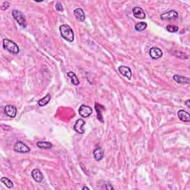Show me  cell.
Here are the masks:
<instances>
[{"label": "cell", "instance_id": "19", "mask_svg": "<svg viewBox=\"0 0 190 190\" xmlns=\"http://www.w3.org/2000/svg\"><path fill=\"white\" fill-rule=\"evenodd\" d=\"M50 99H51V96H50V95H47L45 97H43V98L39 100L38 102L39 106L42 107L46 106V105L49 103Z\"/></svg>", "mask_w": 190, "mask_h": 190}, {"label": "cell", "instance_id": "8", "mask_svg": "<svg viewBox=\"0 0 190 190\" xmlns=\"http://www.w3.org/2000/svg\"><path fill=\"white\" fill-rule=\"evenodd\" d=\"M149 55L154 60H158V59L160 58V57L163 56V52H162V51L159 48L153 47L149 51Z\"/></svg>", "mask_w": 190, "mask_h": 190}, {"label": "cell", "instance_id": "14", "mask_svg": "<svg viewBox=\"0 0 190 190\" xmlns=\"http://www.w3.org/2000/svg\"><path fill=\"white\" fill-rule=\"evenodd\" d=\"M178 116L179 119L183 122H189L190 121V115L187 112L184 110H179L178 112Z\"/></svg>", "mask_w": 190, "mask_h": 190}, {"label": "cell", "instance_id": "21", "mask_svg": "<svg viewBox=\"0 0 190 190\" xmlns=\"http://www.w3.org/2000/svg\"><path fill=\"white\" fill-rule=\"evenodd\" d=\"M147 27V24L146 23H138L134 25V28H135L136 31H144Z\"/></svg>", "mask_w": 190, "mask_h": 190}, {"label": "cell", "instance_id": "5", "mask_svg": "<svg viewBox=\"0 0 190 190\" xmlns=\"http://www.w3.org/2000/svg\"><path fill=\"white\" fill-rule=\"evenodd\" d=\"M79 114L82 117L86 118L89 117L92 113V108L91 107L86 106V105H82L79 108Z\"/></svg>", "mask_w": 190, "mask_h": 190}, {"label": "cell", "instance_id": "20", "mask_svg": "<svg viewBox=\"0 0 190 190\" xmlns=\"http://www.w3.org/2000/svg\"><path fill=\"white\" fill-rule=\"evenodd\" d=\"M1 182L3 184H5V185L6 186V187L9 188V189H11V188L14 187L13 182L8 178H2L1 179Z\"/></svg>", "mask_w": 190, "mask_h": 190}, {"label": "cell", "instance_id": "10", "mask_svg": "<svg viewBox=\"0 0 190 190\" xmlns=\"http://www.w3.org/2000/svg\"><path fill=\"white\" fill-rule=\"evenodd\" d=\"M118 70H119L120 73L123 76L127 77L128 80H131V78H132V73L129 68L127 67V66L121 65V66H120Z\"/></svg>", "mask_w": 190, "mask_h": 190}, {"label": "cell", "instance_id": "2", "mask_svg": "<svg viewBox=\"0 0 190 190\" xmlns=\"http://www.w3.org/2000/svg\"><path fill=\"white\" fill-rule=\"evenodd\" d=\"M3 47L5 50L8 51L9 52L14 53V54L19 53V46L16 45L15 42L8 40V39H5L3 40Z\"/></svg>", "mask_w": 190, "mask_h": 190}, {"label": "cell", "instance_id": "13", "mask_svg": "<svg viewBox=\"0 0 190 190\" xmlns=\"http://www.w3.org/2000/svg\"><path fill=\"white\" fill-rule=\"evenodd\" d=\"M74 14L76 19L80 22H84L86 19V16H85L84 11L81 8H76L74 11Z\"/></svg>", "mask_w": 190, "mask_h": 190}, {"label": "cell", "instance_id": "17", "mask_svg": "<svg viewBox=\"0 0 190 190\" xmlns=\"http://www.w3.org/2000/svg\"><path fill=\"white\" fill-rule=\"evenodd\" d=\"M36 146L39 148L42 149H50L52 148L53 145L52 143H50V142L47 141H40L36 143Z\"/></svg>", "mask_w": 190, "mask_h": 190}, {"label": "cell", "instance_id": "18", "mask_svg": "<svg viewBox=\"0 0 190 190\" xmlns=\"http://www.w3.org/2000/svg\"><path fill=\"white\" fill-rule=\"evenodd\" d=\"M68 76H69V77H70L71 82H72L74 86H78V85L80 84V80H79L78 78H77V75L74 72H72V71H69V72H68Z\"/></svg>", "mask_w": 190, "mask_h": 190}, {"label": "cell", "instance_id": "15", "mask_svg": "<svg viewBox=\"0 0 190 190\" xmlns=\"http://www.w3.org/2000/svg\"><path fill=\"white\" fill-rule=\"evenodd\" d=\"M173 79H174L175 82H178L180 84H189V78H188V77L175 74L173 76Z\"/></svg>", "mask_w": 190, "mask_h": 190}, {"label": "cell", "instance_id": "23", "mask_svg": "<svg viewBox=\"0 0 190 190\" xmlns=\"http://www.w3.org/2000/svg\"><path fill=\"white\" fill-rule=\"evenodd\" d=\"M55 7H56L57 11H60V12L63 11V7H62V4H61V2H57L56 4V6Z\"/></svg>", "mask_w": 190, "mask_h": 190}, {"label": "cell", "instance_id": "4", "mask_svg": "<svg viewBox=\"0 0 190 190\" xmlns=\"http://www.w3.org/2000/svg\"><path fill=\"white\" fill-rule=\"evenodd\" d=\"M14 151L19 153H27L30 152V148L22 141L16 142L14 147Z\"/></svg>", "mask_w": 190, "mask_h": 190}, {"label": "cell", "instance_id": "26", "mask_svg": "<svg viewBox=\"0 0 190 190\" xmlns=\"http://www.w3.org/2000/svg\"><path fill=\"white\" fill-rule=\"evenodd\" d=\"M82 189H88V190H89V188H88V187H86V186H85V187H83V188H82Z\"/></svg>", "mask_w": 190, "mask_h": 190}, {"label": "cell", "instance_id": "22", "mask_svg": "<svg viewBox=\"0 0 190 190\" xmlns=\"http://www.w3.org/2000/svg\"><path fill=\"white\" fill-rule=\"evenodd\" d=\"M167 30L169 31V32L171 33H175L178 32L179 31V27L178 26H175V25H167Z\"/></svg>", "mask_w": 190, "mask_h": 190}, {"label": "cell", "instance_id": "9", "mask_svg": "<svg viewBox=\"0 0 190 190\" xmlns=\"http://www.w3.org/2000/svg\"><path fill=\"white\" fill-rule=\"evenodd\" d=\"M4 111L5 114L8 115V117L14 118L16 116V108L14 106H12V105H8V106H5Z\"/></svg>", "mask_w": 190, "mask_h": 190}, {"label": "cell", "instance_id": "16", "mask_svg": "<svg viewBox=\"0 0 190 190\" xmlns=\"http://www.w3.org/2000/svg\"><path fill=\"white\" fill-rule=\"evenodd\" d=\"M104 157V152L103 150L101 148H97L94 151V158L97 161H99L101 160Z\"/></svg>", "mask_w": 190, "mask_h": 190}, {"label": "cell", "instance_id": "7", "mask_svg": "<svg viewBox=\"0 0 190 190\" xmlns=\"http://www.w3.org/2000/svg\"><path fill=\"white\" fill-rule=\"evenodd\" d=\"M86 124V121L82 119H79L77 120L75 123L74 125V129L75 132H77L79 134H83L84 133V129L83 126Z\"/></svg>", "mask_w": 190, "mask_h": 190}, {"label": "cell", "instance_id": "24", "mask_svg": "<svg viewBox=\"0 0 190 190\" xmlns=\"http://www.w3.org/2000/svg\"><path fill=\"white\" fill-rule=\"evenodd\" d=\"M9 6H10V3L8 2H4L2 5L1 6V9L3 11H5L6 9H8L9 8Z\"/></svg>", "mask_w": 190, "mask_h": 190}, {"label": "cell", "instance_id": "12", "mask_svg": "<svg viewBox=\"0 0 190 190\" xmlns=\"http://www.w3.org/2000/svg\"><path fill=\"white\" fill-rule=\"evenodd\" d=\"M132 12H133V15L135 18H137V19H143L146 18V14L143 10L140 7H134L132 10Z\"/></svg>", "mask_w": 190, "mask_h": 190}, {"label": "cell", "instance_id": "25", "mask_svg": "<svg viewBox=\"0 0 190 190\" xmlns=\"http://www.w3.org/2000/svg\"><path fill=\"white\" fill-rule=\"evenodd\" d=\"M190 100L189 99H188V100H186V103H185V104L186 105V106H187V107H190Z\"/></svg>", "mask_w": 190, "mask_h": 190}, {"label": "cell", "instance_id": "3", "mask_svg": "<svg viewBox=\"0 0 190 190\" xmlns=\"http://www.w3.org/2000/svg\"><path fill=\"white\" fill-rule=\"evenodd\" d=\"M12 16L20 26L23 27H26V19L23 13L17 10H14L12 11Z\"/></svg>", "mask_w": 190, "mask_h": 190}, {"label": "cell", "instance_id": "11", "mask_svg": "<svg viewBox=\"0 0 190 190\" xmlns=\"http://www.w3.org/2000/svg\"><path fill=\"white\" fill-rule=\"evenodd\" d=\"M31 176H32V178H34L35 181L38 183L42 182L44 179V176L43 175H42V173L40 171V169H35L31 171Z\"/></svg>", "mask_w": 190, "mask_h": 190}, {"label": "cell", "instance_id": "6", "mask_svg": "<svg viewBox=\"0 0 190 190\" xmlns=\"http://www.w3.org/2000/svg\"><path fill=\"white\" fill-rule=\"evenodd\" d=\"M178 17V14L175 11H169L163 13L160 15V19L163 20H171Z\"/></svg>", "mask_w": 190, "mask_h": 190}, {"label": "cell", "instance_id": "1", "mask_svg": "<svg viewBox=\"0 0 190 190\" xmlns=\"http://www.w3.org/2000/svg\"><path fill=\"white\" fill-rule=\"evenodd\" d=\"M60 34L64 40H67L68 42H72L74 40V34L72 29L68 25H62L60 27Z\"/></svg>", "mask_w": 190, "mask_h": 190}]
</instances>
